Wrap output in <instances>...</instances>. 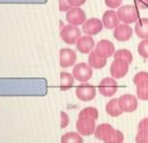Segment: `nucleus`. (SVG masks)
<instances>
[{"instance_id": "f257e3e1", "label": "nucleus", "mask_w": 148, "mask_h": 143, "mask_svg": "<svg viewBox=\"0 0 148 143\" xmlns=\"http://www.w3.org/2000/svg\"><path fill=\"white\" fill-rule=\"evenodd\" d=\"M60 38L64 43L67 45H74L76 44L78 38L82 36V30L78 27L72 25H62L60 22V32H59Z\"/></svg>"}, {"instance_id": "f03ea898", "label": "nucleus", "mask_w": 148, "mask_h": 143, "mask_svg": "<svg viewBox=\"0 0 148 143\" xmlns=\"http://www.w3.org/2000/svg\"><path fill=\"white\" fill-rule=\"evenodd\" d=\"M117 17L125 25H130V23H134L139 20V11L136 6H120L117 10Z\"/></svg>"}, {"instance_id": "7ed1b4c3", "label": "nucleus", "mask_w": 148, "mask_h": 143, "mask_svg": "<svg viewBox=\"0 0 148 143\" xmlns=\"http://www.w3.org/2000/svg\"><path fill=\"white\" fill-rule=\"evenodd\" d=\"M92 67L87 64V63H79L74 66L72 74H73L74 78L78 82L82 83H86L87 81H89L90 78H92L93 70Z\"/></svg>"}, {"instance_id": "20e7f679", "label": "nucleus", "mask_w": 148, "mask_h": 143, "mask_svg": "<svg viewBox=\"0 0 148 143\" xmlns=\"http://www.w3.org/2000/svg\"><path fill=\"white\" fill-rule=\"evenodd\" d=\"M97 89H99V92L102 96H106V98H111L116 94L117 89H119V85H117V82L115 81V78H105L99 82Z\"/></svg>"}, {"instance_id": "39448f33", "label": "nucleus", "mask_w": 148, "mask_h": 143, "mask_svg": "<svg viewBox=\"0 0 148 143\" xmlns=\"http://www.w3.org/2000/svg\"><path fill=\"white\" fill-rule=\"evenodd\" d=\"M75 94L77 99L83 101V102H89L92 101L96 96V89L95 87L88 83H83L78 85L75 89Z\"/></svg>"}, {"instance_id": "423d86ee", "label": "nucleus", "mask_w": 148, "mask_h": 143, "mask_svg": "<svg viewBox=\"0 0 148 143\" xmlns=\"http://www.w3.org/2000/svg\"><path fill=\"white\" fill-rule=\"evenodd\" d=\"M66 20L69 25H75V27L83 25L87 20L86 13L80 8H72L66 14Z\"/></svg>"}, {"instance_id": "0eeeda50", "label": "nucleus", "mask_w": 148, "mask_h": 143, "mask_svg": "<svg viewBox=\"0 0 148 143\" xmlns=\"http://www.w3.org/2000/svg\"><path fill=\"white\" fill-rule=\"evenodd\" d=\"M129 70V64L123 59L114 58V60L111 63L110 66V74L111 78H123L128 73Z\"/></svg>"}, {"instance_id": "6e6552de", "label": "nucleus", "mask_w": 148, "mask_h": 143, "mask_svg": "<svg viewBox=\"0 0 148 143\" xmlns=\"http://www.w3.org/2000/svg\"><path fill=\"white\" fill-rule=\"evenodd\" d=\"M77 55L75 51L70 48H62L59 50V65L62 68H69L76 63Z\"/></svg>"}, {"instance_id": "1a4fd4ad", "label": "nucleus", "mask_w": 148, "mask_h": 143, "mask_svg": "<svg viewBox=\"0 0 148 143\" xmlns=\"http://www.w3.org/2000/svg\"><path fill=\"white\" fill-rule=\"evenodd\" d=\"M119 105L123 112H132L138 108V100L132 94H123L119 98Z\"/></svg>"}, {"instance_id": "9d476101", "label": "nucleus", "mask_w": 148, "mask_h": 143, "mask_svg": "<svg viewBox=\"0 0 148 143\" xmlns=\"http://www.w3.org/2000/svg\"><path fill=\"white\" fill-rule=\"evenodd\" d=\"M103 27H104L103 21L99 20V18H89L87 19L85 23L83 25L82 31L86 35L93 36V35L99 34V32L103 30Z\"/></svg>"}, {"instance_id": "9b49d317", "label": "nucleus", "mask_w": 148, "mask_h": 143, "mask_svg": "<svg viewBox=\"0 0 148 143\" xmlns=\"http://www.w3.org/2000/svg\"><path fill=\"white\" fill-rule=\"evenodd\" d=\"M95 121L90 119L78 118L76 122V129L82 136H91L95 131Z\"/></svg>"}, {"instance_id": "f8f14e48", "label": "nucleus", "mask_w": 148, "mask_h": 143, "mask_svg": "<svg viewBox=\"0 0 148 143\" xmlns=\"http://www.w3.org/2000/svg\"><path fill=\"white\" fill-rule=\"evenodd\" d=\"M94 51L99 55L108 59L109 57L113 56L114 52H115V49H114V45L112 44V41H108V39H102V41H99L95 45Z\"/></svg>"}, {"instance_id": "ddd939ff", "label": "nucleus", "mask_w": 148, "mask_h": 143, "mask_svg": "<svg viewBox=\"0 0 148 143\" xmlns=\"http://www.w3.org/2000/svg\"><path fill=\"white\" fill-rule=\"evenodd\" d=\"M75 45H76L77 50L83 54H89L95 48V41L92 38V36H89V35L80 36Z\"/></svg>"}, {"instance_id": "4468645a", "label": "nucleus", "mask_w": 148, "mask_h": 143, "mask_svg": "<svg viewBox=\"0 0 148 143\" xmlns=\"http://www.w3.org/2000/svg\"><path fill=\"white\" fill-rule=\"evenodd\" d=\"M133 29L129 25H120L119 27L114 29L113 37L117 41H128L132 37Z\"/></svg>"}, {"instance_id": "2eb2a0df", "label": "nucleus", "mask_w": 148, "mask_h": 143, "mask_svg": "<svg viewBox=\"0 0 148 143\" xmlns=\"http://www.w3.org/2000/svg\"><path fill=\"white\" fill-rule=\"evenodd\" d=\"M103 25L106 29L109 30H114V29L120 25V19L117 17L116 12H114L113 10H108L104 13L103 15Z\"/></svg>"}, {"instance_id": "dca6fc26", "label": "nucleus", "mask_w": 148, "mask_h": 143, "mask_svg": "<svg viewBox=\"0 0 148 143\" xmlns=\"http://www.w3.org/2000/svg\"><path fill=\"white\" fill-rule=\"evenodd\" d=\"M113 133L114 128L112 127V125L108 124V123H103V124L97 125V127L95 128V131H94V136L97 140L107 141L108 139H110Z\"/></svg>"}, {"instance_id": "f3484780", "label": "nucleus", "mask_w": 148, "mask_h": 143, "mask_svg": "<svg viewBox=\"0 0 148 143\" xmlns=\"http://www.w3.org/2000/svg\"><path fill=\"white\" fill-rule=\"evenodd\" d=\"M88 64L94 69H102L104 68L107 64V58L99 55L97 53L93 50L92 52L89 53L88 56Z\"/></svg>"}, {"instance_id": "a211bd4d", "label": "nucleus", "mask_w": 148, "mask_h": 143, "mask_svg": "<svg viewBox=\"0 0 148 143\" xmlns=\"http://www.w3.org/2000/svg\"><path fill=\"white\" fill-rule=\"evenodd\" d=\"M136 34L142 39H148V18H140L134 25Z\"/></svg>"}, {"instance_id": "6ab92c4d", "label": "nucleus", "mask_w": 148, "mask_h": 143, "mask_svg": "<svg viewBox=\"0 0 148 143\" xmlns=\"http://www.w3.org/2000/svg\"><path fill=\"white\" fill-rule=\"evenodd\" d=\"M106 112L112 118L120 117L123 113L122 109L120 108V105H119V99H111L106 104Z\"/></svg>"}, {"instance_id": "aec40b11", "label": "nucleus", "mask_w": 148, "mask_h": 143, "mask_svg": "<svg viewBox=\"0 0 148 143\" xmlns=\"http://www.w3.org/2000/svg\"><path fill=\"white\" fill-rule=\"evenodd\" d=\"M74 81L75 78L73 74L68 73V72H62L60 73V90H69L74 85Z\"/></svg>"}, {"instance_id": "412c9836", "label": "nucleus", "mask_w": 148, "mask_h": 143, "mask_svg": "<svg viewBox=\"0 0 148 143\" xmlns=\"http://www.w3.org/2000/svg\"><path fill=\"white\" fill-rule=\"evenodd\" d=\"M60 143H84V139L82 135H79L78 133L69 131L62 136Z\"/></svg>"}, {"instance_id": "4be33fe9", "label": "nucleus", "mask_w": 148, "mask_h": 143, "mask_svg": "<svg viewBox=\"0 0 148 143\" xmlns=\"http://www.w3.org/2000/svg\"><path fill=\"white\" fill-rule=\"evenodd\" d=\"M99 110L95 107H85L82 109L78 113V118H85V119H90L93 121H96L99 119Z\"/></svg>"}, {"instance_id": "5701e85b", "label": "nucleus", "mask_w": 148, "mask_h": 143, "mask_svg": "<svg viewBox=\"0 0 148 143\" xmlns=\"http://www.w3.org/2000/svg\"><path fill=\"white\" fill-rule=\"evenodd\" d=\"M114 58H119V59H123L125 62H127L128 64H131L132 63V53L130 52L129 50L127 49H120L115 51L113 54Z\"/></svg>"}, {"instance_id": "b1692460", "label": "nucleus", "mask_w": 148, "mask_h": 143, "mask_svg": "<svg viewBox=\"0 0 148 143\" xmlns=\"http://www.w3.org/2000/svg\"><path fill=\"white\" fill-rule=\"evenodd\" d=\"M136 96L142 101L148 100V81L136 85Z\"/></svg>"}, {"instance_id": "393cba45", "label": "nucleus", "mask_w": 148, "mask_h": 143, "mask_svg": "<svg viewBox=\"0 0 148 143\" xmlns=\"http://www.w3.org/2000/svg\"><path fill=\"white\" fill-rule=\"evenodd\" d=\"M124 142V135L121 131L114 129L113 135L111 136L110 139L107 141H104V143H123Z\"/></svg>"}, {"instance_id": "a878e982", "label": "nucleus", "mask_w": 148, "mask_h": 143, "mask_svg": "<svg viewBox=\"0 0 148 143\" xmlns=\"http://www.w3.org/2000/svg\"><path fill=\"white\" fill-rule=\"evenodd\" d=\"M138 53L143 58H148V39H143L138 46Z\"/></svg>"}, {"instance_id": "bb28decb", "label": "nucleus", "mask_w": 148, "mask_h": 143, "mask_svg": "<svg viewBox=\"0 0 148 143\" xmlns=\"http://www.w3.org/2000/svg\"><path fill=\"white\" fill-rule=\"evenodd\" d=\"M136 143H148V129H139L136 136Z\"/></svg>"}, {"instance_id": "cd10ccee", "label": "nucleus", "mask_w": 148, "mask_h": 143, "mask_svg": "<svg viewBox=\"0 0 148 143\" xmlns=\"http://www.w3.org/2000/svg\"><path fill=\"white\" fill-rule=\"evenodd\" d=\"M146 81H148V72H146V71L139 72V73H136V74L134 75V78H133V84L136 85V86Z\"/></svg>"}, {"instance_id": "c85d7f7f", "label": "nucleus", "mask_w": 148, "mask_h": 143, "mask_svg": "<svg viewBox=\"0 0 148 143\" xmlns=\"http://www.w3.org/2000/svg\"><path fill=\"white\" fill-rule=\"evenodd\" d=\"M58 9L60 12H68L72 9V6L68 0H58Z\"/></svg>"}, {"instance_id": "c756f323", "label": "nucleus", "mask_w": 148, "mask_h": 143, "mask_svg": "<svg viewBox=\"0 0 148 143\" xmlns=\"http://www.w3.org/2000/svg\"><path fill=\"white\" fill-rule=\"evenodd\" d=\"M70 123V118L67 112H60V128H66Z\"/></svg>"}, {"instance_id": "7c9ffc66", "label": "nucleus", "mask_w": 148, "mask_h": 143, "mask_svg": "<svg viewBox=\"0 0 148 143\" xmlns=\"http://www.w3.org/2000/svg\"><path fill=\"white\" fill-rule=\"evenodd\" d=\"M105 3L110 9H116L121 6V4L123 3V0H105Z\"/></svg>"}, {"instance_id": "2f4dec72", "label": "nucleus", "mask_w": 148, "mask_h": 143, "mask_svg": "<svg viewBox=\"0 0 148 143\" xmlns=\"http://www.w3.org/2000/svg\"><path fill=\"white\" fill-rule=\"evenodd\" d=\"M134 4L140 10L148 9V0H134Z\"/></svg>"}, {"instance_id": "473e14b6", "label": "nucleus", "mask_w": 148, "mask_h": 143, "mask_svg": "<svg viewBox=\"0 0 148 143\" xmlns=\"http://www.w3.org/2000/svg\"><path fill=\"white\" fill-rule=\"evenodd\" d=\"M72 8H80L87 0H68Z\"/></svg>"}, {"instance_id": "72a5a7b5", "label": "nucleus", "mask_w": 148, "mask_h": 143, "mask_svg": "<svg viewBox=\"0 0 148 143\" xmlns=\"http://www.w3.org/2000/svg\"><path fill=\"white\" fill-rule=\"evenodd\" d=\"M138 127L139 129H148V118H144L143 120H141Z\"/></svg>"}]
</instances>
